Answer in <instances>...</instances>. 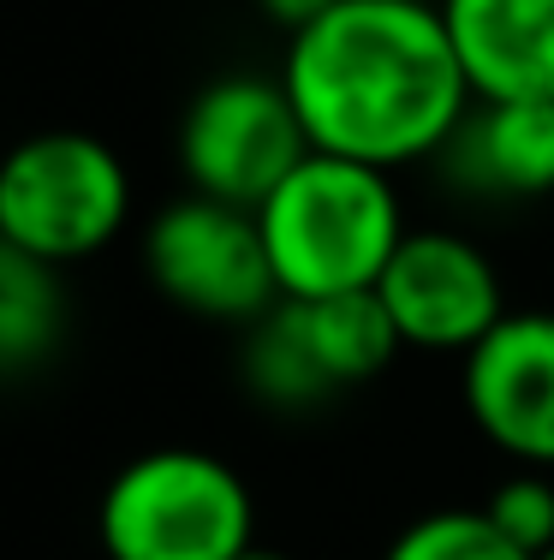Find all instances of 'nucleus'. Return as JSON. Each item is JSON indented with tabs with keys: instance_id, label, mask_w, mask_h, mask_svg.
Returning <instances> with one entry per match:
<instances>
[{
	"instance_id": "obj_3",
	"label": "nucleus",
	"mask_w": 554,
	"mask_h": 560,
	"mask_svg": "<svg viewBox=\"0 0 554 560\" xmlns=\"http://www.w3.org/2000/svg\"><path fill=\"white\" fill-rule=\"evenodd\" d=\"M96 537L108 560H239L257 542V506L227 459L155 447L108 477Z\"/></svg>"
},
{
	"instance_id": "obj_6",
	"label": "nucleus",
	"mask_w": 554,
	"mask_h": 560,
	"mask_svg": "<svg viewBox=\"0 0 554 560\" xmlns=\"http://www.w3.org/2000/svg\"><path fill=\"white\" fill-rule=\"evenodd\" d=\"M143 269L167 304L209 323H257L281 304L257 209L221 197H179L143 233Z\"/></svg>"
},
{
	"instance_id": "obj_8",
	"label": "nucleus",
	"mask_w": 554,
	"mask_h": 560,
	"mask_svg": "<svg viewBox=\"0 0 554 560\" xmlns=\"http://www.w3.org/2000/svg\"><path fill=\"white\" fill-rule=\"evenodd\" d=\"M376 299L388 311L393 335L412 352H459L465 358L490 328L507 316L500 275L471 238L412 226L376 280Z\"/></svg>"
},
{
	"instance_id": "obj_11",
	"label": "nucleus",
	"mask_w": 554,
	"mask_h": 560,
	"mask_svg": "<svg viewBox=\"0 0 554 560\" xmlns=\"http://www.w3.org/2000/svg\"><path fill=\"white\" fill-rule=\"evenodd\" d=\"M459 185L500 203H524V197L554 191V102H471L459 119L453 143H447Z\"/></svg>"
},
{
	"instance_id": "obj_16",
	"label": "nucleus",
	"mask_w": 554,
	"mask_h": 560,
	"mask_svg": "<svg viewBox=\"0 0 554 560\" xmlns=\"http://www.w3.org/2000/svg\"><path fill=\"white\" fill-rule=\"evenodd\" d=\"M239 560H293V555H281V549H262V542H250V549Z\"/></svg>"
},
{
	"instance_id": "obj_9",
	"label": "nucleus",
	"mask_w": 554,
	"mask_h": 560,
	"mask_svg": "<svg viewBox=\"0 0 554 560\" xmlns=\"http://www.w3.org/2000/svg\"><path fill=\"white\" fill-rule=\"evenodd\" d=\"M465 411L519 465H554V311H507L471 346Z\"/></svg>"
},
{
	"instance_id": "obj_12",
	"label": "nucleus",
	"mask_w": 554,
	"mask_h": 560,
	"mask_svg": "<svg viewBox=\"0 0 554 560\" xmlns=\"http://www.w3.org/2000/svg\"><path fill=\"white\" fill-rule=\"evenodd\" d=\"M60 328H66L60 269L0 245V370L12 382H24L60 346Z\"/></svg>"
},
{
	"instance_id": "obj_5",
	"label": "nucleus",
	"mask_w": 554,
	"mask_h": 560,
	"mask_svg": "<svg viewBox=\"0 0 554 560\" xmlns=\"http://www.w3.org/2000/svg\"><path fill=\"white\" fill-rule=\"evenodd\" d=\"M400 352L388 311L376 292L340 299H281L269 316L250 323L245 382L269 406H316L346 388H364Z\"/></svg>"
},
{
	"instance_id": "obj_7",
	"label": "nucleus",
	"mask_w": 554,
	"mask_h": 560,
	"mask_svg": "<svg viewBox=\"0 0 554 560\" xmlns=\"http://www.w3.org/2000/svg\"><path fill=\"white\" fill-rule=\"evenodd\" d=\"M305 155H310V131L281 78L227 72L197 90L179 119V167L191 179V191L239 209H262L269 191Z\"/></svg>"
},
{
	"instance_id": "obj_14",
	"label": "nucleus",
	"mask_w": 554,
	"mask_h": 560,
	"mask_svg": "<svg viewBox=\"0 0 554 560\" xmlns=\"http://www.w3.org/2000/svg\"><path fill=\"white\" fill-rule=\"evenodd\" d=\"M483 513L495 518L500 530H507L512 542H519L524 555H549L554 549V483L543 471H519L507 477V483L495 489L490 501H483Z\"/></svg>"
},
{
	"instance_id": "obj_1",
	"label": "nucleus",
	"mask_w": 554,
	"mask_h": 560,
	"mask_svg": "<svg viewBox=\"0 0 554 560\" xmlns=\"http://www.w3.org/2000/svg\"><path fill=\"white\" fill-rule=\"evenodd\" d=\"M281 84L310 150L388 173L441 155L478 102L429 0H340L286 43Z\"/></svg>"
},
{
	"instance_id": "obj_10",
	"label": "nucleus",
	"mask_w": 554,
	"mask_h": 560,
	"mask_svg": "<svg viewBox=\"0 0 554 560\" xmlns=\"http://www.w3.org/2000/svg\"><path fill=\"white\" fill-rule=\"evenodd\" d=\"M471 96L554 102V0H435Z\"/></svg>"
},
{
	"instance_id": "obj_15",
	"label": "nucleus",
	"mask_w": 554,
	"mask_h": 560,
	"mask_svg": "<svg viewBox=\"0 0 554 560\" xmlns=\"http://www.w3.org/2000/svg\"><path fill=\"white\" fill-rule=\"evenodd\" d=\"M257 7L269 12V19L281 24V31H293V36H298L305 24H316V19H322V12H334L340 0H257Z\"/></svg>"
},
{
	"instance_id": "obj_17",
	"label": "nucleus",
	"mask_w": 554,
	"mask_h": 560,
	"mask_svg": "<svg viewBox=\"0 0 554 560\" xmlns=\"http://www.w3.org/2000/svg\"><path fill=\"white\" fill-rule=\"evenodd\" d=\"M537 560H554V549H549V555H537Z\"/></svg>"
},
{
	"instance_id": "obj_2",
	"label": "nucleus",
	"mask_w": 554,
	"mask_h": 560,
	"mask_svg": "<svg viewBox=\"0 0 554 560\" xmlns=\"http://www.w3.org/2000/svg\"><path fill=\"white\" fill-rule=\"evenodd\" d=\"M281 299H340V292H376L381 269L393 262L405 209L393 197L388 167L346 162V155L310 150L257 209Z\"/></svg>"
},
{
	"instance_id": "obj_4",
	"label": "nucleus",
	"mask_w": 554,
	"mask_h": 560,
	"mask_svg": "<svg viewBox=\"0 0 554 560\" xmlns=\"http://www.w3.org/2000/svg\"><path fill=\"white\" fill-rule=\"evenodd\" d=\"M131 179L90 131H36L0 167V245L36 262H84L120 238Z\"/></svg>"
},
{
	"instance_id": "obj_13",
	"label": "nucleus",
	"mask_w": 554,
	"mask_h": 560,
	"mask_svg": "<svg viewBox=\"0 0 554 560\" xmlns=\"http://www.w3.org/2000/svg\"><path fill=\"white\" fill-rule=\"evenodd\" d=\"M381 560H531L483 506H441L424 513L388 542Z\"/></svg>"
}]
</instances>
